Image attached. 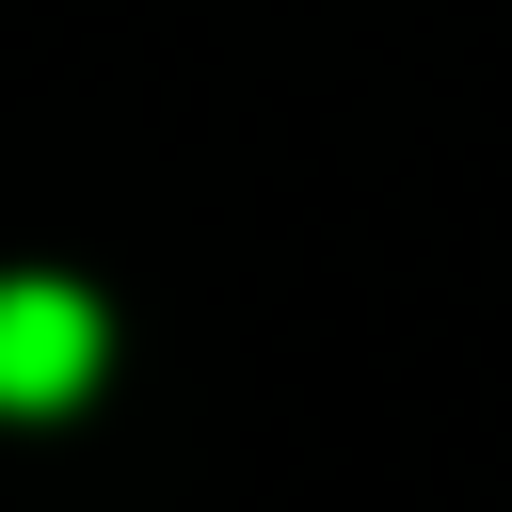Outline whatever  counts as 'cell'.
<instances>
[{"instance_id": "obj_1", "label": "cell", "mask_w": 512, "mask_h": 512, "mask_svg": "<svg viewBox=\"0 0 512 512\" xmlns=\"http://www.w3.org/2000/svg\"><path fill=\"white\" fill-rule=\"evenodd\" d=\"M96 352H112V320H96L64 272H0V416L80 400V384H96Z\"/></svg>"}]
</instances>
